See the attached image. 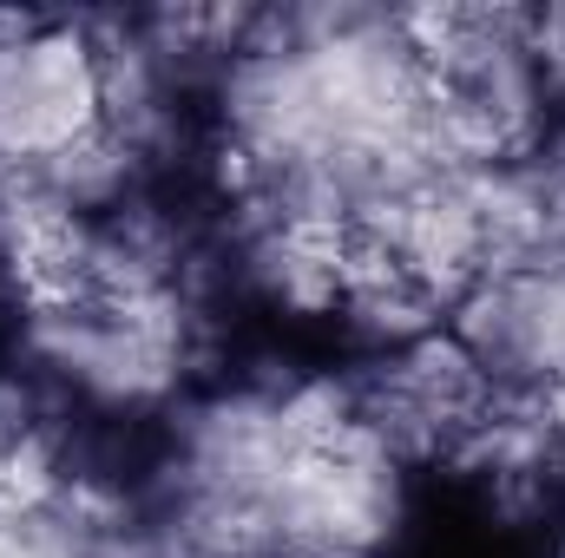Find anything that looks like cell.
Listing matches in <instances>:
<instances>
[{
	"instance_id": "6da1fadb",
	"label": "cell",
	"mask_w": 565,
	"mask_h": 558,
	"mask_svg": "<svg viewBox=\"0 0 565 558\" xmlns=\"http://www.w3.org/2000/svg\"><path fill=\"white\" fill-rule=\"evenodd\" d=\"M106 73L79 33H40L0 46V151L7 158H60L99 139Z\"/></svg>"
},
{
	"instance_id": "7a4b0ae2",
	"label": "cell",
	"mask_w": 565,
	"mask_h": 558,
	"mask_svg": "<svg viewBox=\"0 0 565 558\" xmlns=\"http://www.w3.org/2000/svg\"><path fill=\"white\" fill-rule=\"evenodd\" d=\"M53 493V460L40 440H20V447H0V513H33L40 500Z\"/></svg>"
},
{
	"instance_id": "3957f363",
	"label": "cell",
	"mask_w": 565,
	"mask_h": 558,
	"mask_svg": "<svg viewBox=\"0 0 565 558\" xmlns=\"http://www.w3.org/2000/svg\"><path fill=\"white\" fill-rule=\"evenodd\" d=\"M546 427H559L565 433V375L553 382V395H546Z\"/></svg>"
}]
</instances>
